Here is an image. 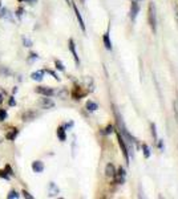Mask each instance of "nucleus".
<instances>
[{"instance_id": "bb28decb", "label": "nucleus", "mask_w": 178, "mask_h": 199, "mask_svg": "<svg viewBox=\"0 0 178 199\" xmlns=\"http://www.w3.org/2000/svg\"><path fill=\"white\" fill-rule=\"evenodd\" d=\"M36 60H39V56L36 53H31L29 54V59H28V61L29 63H33V61H36Z\"/></svg>"}, {"instance_id": "a211bd4d", "label": "nucleus", "mask_w": 178, "mask_h": 199, "mask_svg": "<svg viewBox=\"0 0 178 199\" xmlns=\"http://www.w3.org/2000/svg\"><path fill=\"white\" fill-rule=\"evenodd\" d=\"M104 45H105V48L108 51L112 49V41H110V39H109V33L108 32L104 35Z\"/></svg>"}, {"instance_id": "4c0bfd02", "label": "nucleus", "mask_w": 178, "mask_h": 199, "mask_svg": "<svg viewBox=\"0 0 178 199\" xmlns=\"http://www.w3.org/2000/svg\"><path fill=\"white\" fill-rule=\"evenodd\" d=\"M19 1H27V3H28V1H29V0H19Z\"/></svg>"}, {"instance_id": "393cba45", "label": "nucleus", "mask_w": 178, "mask_h": 199, "mask_svg": "<svg viewBox=\"0 0 178 199\" xmlns=\"http://www.w3.org/2000/svg\"><path fill=\"white\" fill-rule=\"evenodd\" d=\"M55 65H56V68L59 69V70H64V69H65V66L63 65V63H61V61H59V60L55 61Z\"/></svg>"}, {"instance_id": "f704fd0d", "label": "nucleus", "mask_w": 178, "mask_h": 199, "mask_svg": "<svg viewBox=\"0 0 178 199\" xmlns=\"http://www.w3.org/2000/svg\"><path fill=\"white\" fill-rule=\"evenodd\" d=\"M158 141V148H159V150H164V142H162L161 139H157Z\"/></svg>"}, {"instance_id": "cd10ccee", "label": "nucleus", "mask_w": 178, "mask_h": 199, "mask_svg": "<svg viewBox=\"0 0 178 199\" xmlns=\"http://www.w3.org/2000/svg\"><path fill=\"white\" fill-rule=\"evenodd\" d=\"M45 73H49V75L52 76V77H55V78L57 80V81H60V77H59V76L56 75V73L53 72V70H49V69H47V70H45Z\"/></svg>"}, {"instance_id": "9b49d317", "label": "nucleus", "mask_w": 178, "mask_h": 199, "mask_svg": "<svg viewBox=\"0 0 178 199\" xmlns=\"http://www.w3.org/2000/svg\"><path fill=\"white\" fill-rule=\"evenodd\" d=\"M69 51H70V53L73 54V59H75V61H76V64H80V59H79V54H77V52H76V45H75V41H73L72 39L69 40Z\"/></svg>"}, {"instance_id": "c756f323", "label": "nucleus", "mask_w": 178, "mask_h": 199, "mask_svg": "<svg viewBox=\"0 0 178 199\" xmlns=\"http://www.w3.org/2000/svg\"><path fill=\"white\" fill-rule=\"evenodd\" d=\"M152 134L154 141H157V131H156V124H152Z\"/></svg>"}, {"instance_id": "c85d7f7f", "label": "nucleus", "mask_w": 178, "mask_h": 199, "mask_svg": "<svg viewBox=\"0 0 178 199\" xmlns=\"http://www.w3.org/2000/svg\"><path fill=\"white\" fill-rule=\"evenodd\" d=\"M112 131H113V126H112V125H108V126H106L105 129H104L102 133H104V134H110Z\"/></svg>"}, {"instance_id": "2eb2a0df", "label": "nucleus", "mask_w": 178, "mask_h": 199, "mask_svg": "<svg viewBox=\"0 0 178 199\" xmlns=\"http://www.w3.org/2000/svg\"><path fill=\"white\" fill-rule=\"evenodd\" d=\"M44 75H45V70H37V72H33L31 75V77H32V80H35V81H43Z\"/></svg>"}, {"instance_id": "ddd939ff", "label": "nucleus", "mask_w": 178, "mask_h": 199, "mask_svg": "<svg viewBox=\"0 0 178 199\" xmlns=\"http://www.w3.org/2000/svg\"><path fill=\"white\" fill-rule=\"evenodd\" d=\"M0 17L7 21H13L12 19V15L10 13V11H8V8H0Z\"/></svg>"}, {"instance_id": "20e7f679", "label": "nucleus", "mask_w": 178, "mask_h": 199, "mask_svg": "<svg viewBox=\"0 0 178 199\" xmlns=\"http://www.w3.org/2000/svg\"><path fill=\"white\" fill-rule=\"evenodd\" d=\"M140 12V3L136 1V0H132V4H130V11H129V16H130L132 21H134L137 19V15Z\"/></svg>"}, {"instance_id": "412c9836", "label": "nucleus", "mask_w": 178, "mask_h": 199, "mask_svg": "<svg viewBox=\"0 0 178 199\" xmlns=\"http://www.w3.org/2000/svg\"><path fill=\"white\" fill-rule=\"evenodd\" d=\"M142 151H144V157H145V158L150 157V149H149L148 145H145V143L142 145Z\"/></svg>"}, {"instance_id": "4468645a", "label": "nucleus", "mask_w": 178, "mask_h": 199, "mask_svg": "<svg viewBox=\"0 0 178 199\" xmlns=\"http://www.w3.org/2000/svg\"><path fill=\"white\" fill-rule=\"evenodd\" d=\"M56 134H57V138H59V139L61 141V142H64V141L67 139V133H65V127H64V126L57 127Z\"/></svg>"}, {"instance_id": "a19ab883", "label": "nucleus", "mask_w": 178, "mask_h": 199, "mask_svg": "<svg viewBox=\"0 0 178 199\" xmlns=\"http://www.w3.org/2000/svg\"><path fill=\"white\" fill-rule=\"evenodd\" d=\"M0 8H1V1H0Z\"/></svg>"}, {"instance_id": "79ce46f5", "label": "nucleus", "mask_w": 178, "mask_h": 199, "mask_svg": "<svg viewBox=\"0 0 178 199\" xmlns=\"http://www.w3.org/2000/svg\"><path fill=\"white\" fill-rule=\"evenodd\" d=\"M68 1H69V0H67V3H68Z\"/></svg>"}, {"instance_id": "7c9ffc66", "label": "nucleus", "mask_w": 178, "mask_h": 199, "mask_svg": "<svg viewBox=\"0 0 178 199\" xmlns=\"http://www.w3.org/2000/svg\"><path fill=\"white\" fill-rule=\"evenodd\" d=\"M23 41H24V45H25V47H32V41H31V40H28L27 37H24L23 39Z\"/></svg>"}, {"instance_id": "f257e3e1", "label": "nucleus", "mask_w": 178, "mask_h": 199, "mask_svg": "<svg viewBox=\"0 0 178 199\" xmlns=\"http://www.w3.org/2000/svg\"><path fill=\"white\" fill-rule=\"evenodd\" d=\"M117 124H118V129H120L118 131L121 133V136L124 137V138H126V139H128V142L130 143L132 146L138 145V141H137V138H134V137L132 136V134L128 131L126 126H125V124H124V121H122V118L118 116V113H117Z\"/></svg>"}, {"instance_id": "0eeeda50", "label": "nucleus", "mask_w": 178, "mask_h": 199, "mask_svg": "<svg viewBox=\"0 0 178 199\" xmlns=\"http://www.w3.org/2000/svg\"><path fill=\"white\" fill-rule=\"evenodd\" d=\"M73 11H75L76 19H77V21H79L80 28H81L82 32H85V31H87V28H85V23H84V20H82V16H81V13H80V11H79V8H77L76 4H73Z\"/></svg>"}, {"instance_id": "5701e85b", "label": "nucleus", "mask_w": 178, "mask_h": 199, "mask_svg": "<svg viewBox=\"0 0 178 199\" xmlns=\"http://www.w3.org/2000/svg\"><path fill=\"white\" fill-rule=\"evenodd\" d=\"M0 178L5 179V180H10V179H11V175H10V174H8L5 170H0Z\"/></svg>"}, {"instance_id": "c9c22d12", "label": "nucleus", "mask_w": 178, "mask_h": 199, "mask_svg": "<svg viewBox=\"0 0 178 199\" xmlns=\"http://www.w3.org/2000/svg\"><path fill=\"white\" fill-rule=\"evenodd\" d=\"M59 96L61 97V98H63V97H65V96H67V92H65V90H61L60 93H59Z\"/></svg>"}, {"instance_id": "aec40b11", "label": "nucleus", "mask_w": 178, "mask_h": 199, "mask_svg": "<svg viewBox=\"0 0 178 199\" xmlns=\"http://www.w3.org/2000/svg\"><path fill=\"white\" fill-rule=\"evenodd\" d=\"M7 198H8V199H19V198H20V194L16 191V190H11V191L8 192Z\"/></svg>"}, {"instance_id": "f03ea898", "label": "nucleus", "mask_w": 178, "mask_h": 199, "mask_svg": "<svg viewBox=\"0 0 178 199\" xmlns=\"http://www.w3.org/2000/svg\"><path fill=\"white\" fill-rule=\"evenodd\" d=\"M148 20H149L150 28L156 33V31H157V13H156V5L153 1L149 3V7H148Z\"/></svg>"}, {"instance_id": "7ed1b4c3", "label": "nucleus", "mask_w": 178, "mask_h": 199, "mask_svg": "<svg viewBox=\"0 0 178 199\" xmlns=\"http://www.w3.org/2000/svg\"><path fill=\"white\" fill-rule=\"evenodd\" d=\"M117 139H118V145H120V148H121L122 154H124V157H125V161H126V163H129V150L126 148V143H125V138L121 136L120 131H117Z\"/></svg>"}, {"instance_id": "f3484780", "label": "nucleus", "mask_w": 178, "mask_h": 199, "mask_svg": "<svg viewBox=\"0 0 178 199\" xmlns=\"http://www.w3.org/2000/svg\"><path fill=\"white\" fill-rule=\"evenodd\" d=\"M59 192H60L59 187H57L53 182H51L49 183V197H55V195H57Z\"/></svg>"}, {"instance_id": "b1692460", "label": "nucleus", "mask_w": 178, "mask_h": 199, "mask_svg": "<svg viewBox=\"0 0 178 199\" xmlns=\"http://www.w3.org/2000/svg\"><path fill=\"white\" fill-rule=\"evenodd\" d=\"M8 117V114H7V112H5L4 109H0V122H3V121H5Z\"/></svg>"}, {"instance_id": "1a4fd4ad", "label": "nucleus", "mask_w": 178, "mask_h": 199, "mask_svg": "<svg viewBox=\"0 0 178 199\" xmlns=\"http://www.w3.org/2000/svg\"><path fill=\"white\" fill-rule=\"evenodd\" d=\"M85 92H82V89L80 86H77L76 85L75 88H73V92H72V97H73V100H81L82 97L85 96Z\"/></svg>"}, {"instance_id": "a878e982", "label": "nucleus", "mask_w": 178, "mask_h": 199, "mask_svg": "<svg viewBox=\"0 0 178 199\" xmlns=\"http://www.w3.org/2000/svg\"><path fill=\"white\" fill-rule=\"evenodd\" d=\"M21 195H23L24 198H27V199H33V195H32V194H29V192L27 191V190H23V191H21Z\"/></svg>"}, {"instance_id": "6e6552de", "label": "nucleus", "mask_w": 178, "mask_h": 199, "mask_svg": "<svg viewBox=\"0 0 178 199\" xmlns=\"http://www.w3.org/2000/svg\"><path fill=\"white\" fill-rule=\"evenodd\" d=\"M105 175L106 178L109 179H114V175H116V167L113 163H108L105 167Z\"/></svg>"}, {"instance_id": "39448f33", "label": "nucleus", "mask_w": 178, "mask_h": 199, "mask_svg": "<svg viewBox=\"0 0 178 199\" xmlns=\"http://www.w3.org/2000/svg\"><path fill=\"white\" fill-rule=\"evenodd\" d=\"M125 179H126V171H125L124 167H120L118 170H116V175H114L116 183L122 185V183L125 182Z\"/></svg>"}, {"instance_id": "58836bf2", "label": "nucleus", "mask_w": 178, "mask_h": 199, "mask_svg": "<svg viewBox=\"0 0 178 199\" xmlns=\"http://www.w3.org/2000/svg\"><path fill=\"white\" fill-rule=\"evenodd\" d=\"M85 1H87V0H81V3H84V4H85Z\"/></svg>"}, {"instance_id": "f8f14e48", "label": "nucleus", "mask_w": 178, "mask_h": 199, "mask_svg": "<svg viewBox=\"0 0 178 199\" xmlns=\"http://www.w3.org/2000/svg\"><path fill=\"white\" fill-rule=\"evenodd\" d=\"M32 170L35 171V173H43L44 171V163H43L41 161H35L32 162Z\"/></svg>"}, {"instance_id": "ea45409f", "label": "nucleus", "mask_w": 178, "mask_h": 199, "mask_svg": "<svg viewBox=\"0 0 178 199\" xmlns=\"http://www.w3.org/2000/svg\"><path fill=\"white\" fill-rule=\"evenodd\" d=\"M136 1H138V3H141V1H142V0H136Z\"/></svg>"}, {"instance_id": "473e14b6", "label": "nucleus", "mask_w": 178, "mask_h": 199, "mask_svg": "<svg viewBox=\"0 0 178 199\" xmlns=\"http://www.w3.org/2000/svg\"><path fill=\"white\" fill-rule=\"evenodd\" d=\"M23 8H19V10H17V12H16V15H17V17H19V19H21V16H23Z\"/></svg>"}, {"instance_id": "72a5a7b5", "label": "nucleus", "mask_w": 178, "mask_h": 199, "mask_svg": "<svg viewBox=\"0 0 178 199\" xmlns=\"http://www.w3.org/2000/svg\"><path fill=\"white\" fill-rule=\"evenodd\" d=\"M8 102H10V105H11V106H15V105H16V101H15V98H13V97H11Z\"/></svg>"}, {"instance_id": "e433bc0d", "label": "nucleus", "mask_w": 178, "mask_h": 199, "mask_svg": "<svg viewBox=\"0 0 178 199\" xmlns=\"http://www.w3.org/2000/svg\"><path fill=\"white\" fill-rule=\"evenodd\" d=\"M1 104H3V96L0 94V105H1Z\"/></svg>"}, {"instance_id": "dca6fc26", "label": "nucleus", "mask_w": 178, "mask_h": 199, "mask_svg": "<svg viewBox=\"0 0 178 199\" xmlns=\"http://www.w3.org/2000/svg\"><path fill=\"white\" fill-rule=\"evenodd\" d=\"M17 134H19V130H17L16 127H12V129H10V131L5 134V138L10 139V141H13L17 137Z\"/></svg>"}, {"instance_id": "4be33fe9", "label": "nucleus", "mask_w": 178, "mask_h": 199, "mask_svg": "<svg viewBox=\"0 0 178 199\" xmlns=\"http://www.w3.org/2000/svg\"><path fill=\"white\" fill-rule=\"evenodd\" d=\"M33 117H36V113H32V112H28V113H25V114L23 116L24 121H29V119H32Z\"/></svg>"}, {"instance_id": "9d476101", "label": "nucleus", "mask_w": 178, "mask_h": 199, "mask_svg": "<svg viewBox=\"0 0 178 199\" xmlns=\"http://www.w3.org/2000/svg\"><path fill=\"white\" fill-rule=\"evenodd\" d=\"M39 104L43 106V109H52L55 106V102L51 98H48V97H45V98H40Z\"/></svg>"}, {"instance_id": "423d86ee", "label": "nucleus", "mask_w": 178, "mask_h": 199, "mask_svg": "<svg viewBox=\"0 0 178 199\" xmlns=\"http://www.w3.org/2000/svg\"><path fill=\"white\" fill-rule=\"evenodd\" d=\"M36 93L41 94L44 97H52L55 94V90L49 86H37L36 88Z\"/></svg>"}, {"instance_id": "6ab92c4d", "label": "nucleus", "mask_w": 178, "mask_h": 199, "mask_svg": "<svg viewBox=\"0 0 178 199\" xmlns=\"http://www.w3.org/2000/svg\"><path fill=\"white\" fill-rule=\"evenodd\" d=\"M97 109H99V105H97L96 102H93V101H88L87 102V110L88 112H96Z\"/></svg>"}, {"instance_id": "2f4dec72", "label": "nucleus", "mask_w": 178, "mask_h": 199, "mask_svg": "<svg viewBox=\"0 0 178 199\" xmlns=\"http://www.w3.org/2000/svg\"><path fill=\"white\" fill-rule=\"evenodd\" d=\"M5 171H7L8 174H10V175H13V170H12V167L10 166V165H7V166H5V169H4Z\"/></svg>"}]
</instances>
